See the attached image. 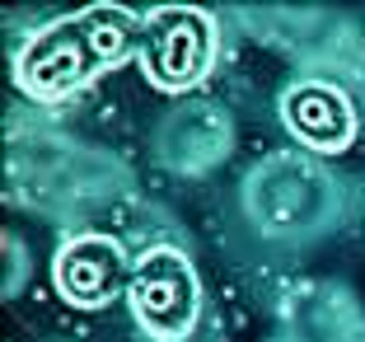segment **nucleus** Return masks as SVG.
<instances>
[{"label": "nucleus", "mask_w": 365, "mask_h": 342, "mask_svg": "<svg viewBox=\"0 0 365 342\" xmlns=\"http://www.w3.org/2000/svg\"><path fill=\"white\" fill-rule=\"evenodd\" d=\"M145 19L122 5H89L52 29L33 33L14 61V80L38 99H61L89 85L94 75L140 56Z\"/></svg>", "instance_id": "f257e3e1"}, {"label": "nucleus", "mask_w": 365, "mask_h": 342, "mask_svg": "<svg viewBox=\"0 0 365 342\" xmlns=\"http://www.w3.org/2000/svg\"><path fill=\"white\" fill-rule=\"evenodd\" d=\"M215 56V19L192 5H160L145 14L140 56L155 89H192Z\"/></svg>", "instance_id": "f03ea898"}, {"label": "nucleus", "mask_w": 365, "mask_h": 342, "mask_svg": "<svg viewBox=\"0 0 365 342\" xmlns=\"http://www.w3.org/2000/svg\"><path fill=\"white\" fill-rule=\"evenodd\" d=\"M131 310H136L140 328L155 338H187L202 314V296H197V277L187 268V258L178 248H155L136 263L131 272Z\"/></svg>", "instance_id": "7ed1b4c3"}, {"label": "nucleus", "mask_w": 365, "mask_h": 342, "mask_svg": "<svg viewBox=\"0 0 365 342\" xmlns=\"http://www.w3.org/2000/svg\"><path fill=\"white\" fill-rule=\"evenodd\" d=\"M131 272L136 268L127 263L122 244L108 239V235L71 239L52 263V277H56L61 300H71V305H80V310H98V305H108L113 296H122V291L131 286Z\"/></svg>", "instance_id": "20e7f679"}, {"label": "nucleus", "mask_w": 365, "mask_h": 342, "mask_svg": "<svg viewBox=\"0 0 365 342\" xmlns=\"http://www.w3.org/2000/svg\"><path fill=\"white\" fill-rule=\"evenodd\" d=\"M286 127L314 150H346L356 141V108L333 85H300L286 94Z\"/></svg>", "instance_id": "39448f33"}]
</instances>
